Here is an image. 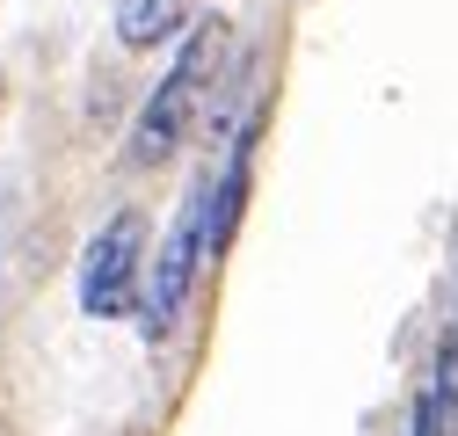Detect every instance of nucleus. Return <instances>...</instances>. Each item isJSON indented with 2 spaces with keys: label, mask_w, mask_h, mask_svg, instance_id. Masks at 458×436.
<instances>
[{
  "label": "nucleus",
  "mask_w": 458,
  "mask_h": 436,
  "mask_svg": "<svg viewBox=\"0 0 458 436\" xmlns=\"http://www.w3.org/2000/svg\"><path fill=\"white\" fill-rule=\"evenodd\" d=\"M218 29H225V22H197L190 44L175 51V66H167L160 88L146 95L139 124H131V168H160V160L182 146V131H190V117H197V95H204V80H211V66H218Z\"/></svg>",
  "instance_id": "f257e3e1"
},
{
  "label": "nucleus",
  "mask_w": 458,
  "mask_h": 436,
  "mask_svg": "<svg viewBox=\"0 0 458 436\" xmlns=\"http://www.w3.org/2000/svg\"><path fill=\"white\" fill-rule=\"evenodd\" d=\"M218 247H211V175L182 197V211H175V226H167V240L153 247V262H146V291H139V306H146V335H167V327L182 320V306H190V291H197V269L211 262Z\"/></svg>",
  "instance_id": "f03ea898"
},
{
  "label": "nucleus",
  "mask_w": 458,
  "mask_h": 436,
  "mask_svg": "<svg viewBox=\"0 0 458 436\" xmlns=\"http://www.w3.org/2000/svg\"><path fill=\"white\" fill-rule=\"evenodd\" d=\"M139 291H146V218L117 211L81 255V306L95 320H117V313H131Z\"/></svg>",
  "instance_id": "7ed1b4c3"
},
{
  "label": "nucleus",
  "mask_w": 458,
  "mask_h": 436,
  "mask_svg": "<svg viewBox=\"0 0 458 436\" xmlns=\"http://www.w3.org/2000/svg\"><path fill=\"white\" fill-rule=\"evenodd\" d=\"M241 197H248V138H233L225 175L211 182V247H225V233H233V218H241Z\"/></svg>",
  "instance_id": "20e7f679"
},
{
  "label": "nucleus",
  "mask_w": 458,
  "mask_h": 436,
  "mask_svg": "<svg viewBox=\"0 0 458 436\" xmlns=\"http://www.w3.org/2000/svg\"><path fill=\"white\" fill-rule=\"evenodd\" d=\"M175 22H182V0H124V8H117V37H124L131 51L160 44Z\"/></svg>",
  "instance_id": "39448f33"
}]
</instances>
